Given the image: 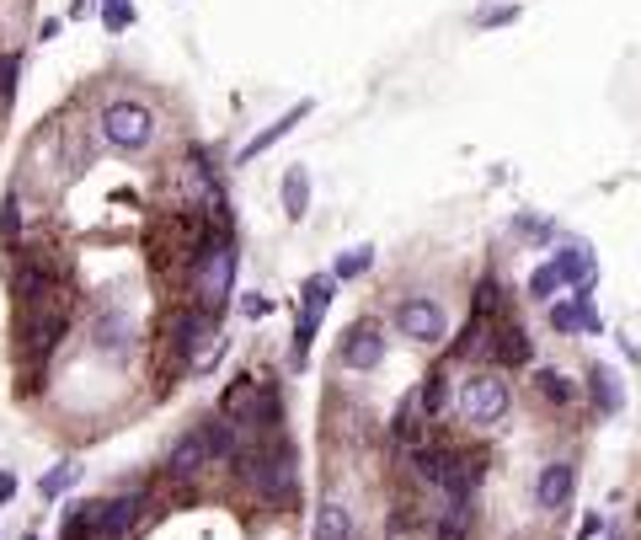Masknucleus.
Instances as JSON below:
<instances>
[{
    "label": "nucleus",
    "instance_id": "1",
    "mask_svg": "<svg viewBox=\"0 0 641 540\" xmlns=\"http://www.w3.org/2000/svg\"><path fill=\"white\" fill-rule=\"evenodd\" d=\"M102 134H107V145H113V150H129V156H134V150H145L155 140V113L145 102L123 97V102H113L102 113Z\"/></svg>",
    "mask_w": 641,
    "mask_h": 540
},
{
    "label": "nucleus",
    "instance_id": "2",
    "mask_svg": "<svg viewBox=\"0 0 641 540\" xmlns=\"http://www.w3.org/2000/svg\"><path fill=\"white\" fill-rule=\"evenodd\" d=\"M460 412H465V423H476V428L503 423V412H508V380L503 375H471V380H460Z\"/></svg>",
    "mask_w": 641,
    "mask_h": 540
},
{
    "label": "nucleus",
    "instance_id": "3",
    "mask_svg": "<svg viewBox=\"0 0 641 540\" xmlns=\"http://www.w3.org/2000/svg\"><path fill=\"white\" fill-rule=\"evenodd\" d=\"M246 476L257 482V492L268 503H289L294 487H300V471H294V450H289V444H273L268 455H252Z\"/></svg>",
    "mask_w": 641,
    "mask_h": 540
},
{
    "label": "nucleus",
    "instance_id": "4",
    "mask_svg": "<svg viewBox=\"0 0 641 540\" xmlns=\"http://www.w3.org/2000/svg\"><path fill=\"white\" fill-rule=\"evenodd\" d=\"M396 332L412 337V343H428V348H433V343H444V337H449V316H444L439 300L412 295V300L396 305Z\"/></svg>",
    "mask_w": 641,
    "mask_h": 540
},
{
    "label": "nucleus",
    "instance_id": "5",
    "mask_svg": "<svg viewBox=\"0 0 641 540\" xmlns=\"http://www.w3.org/2000/svg\"><path fill=\"white\" fill-rule=\"evenodd\" d=\"M230 284H236V246L220 241V246H209V252H203V273H198L203 305H214V311H220V300L230 295Z\"/></svg>",
    "mask_w": 641,
    "mask_h": 540
},
{
    "label": "nucleus",
    "instance_id": "6",
    "mask_svg": "<svg viewBox=\"0 0 641 540\" xmlns=\"http://www.w3.org/2000/svg\"><path fill=\"white\" fill-rule=\"evenodd\" d=\"M342 364H348V369L385 364V332L374 327V321H353V327L342 332Z\"/></svg>",
    "mask_w": 641,
    "mask_h": 540
},
{
    "label": "nucleus",
    "instance_id": "7",
    "mask_svg": "<svg viewBox=\"0 0 641 540\" xmlns=\"http://www.w3.org/2000/svg\"><path fill=\"white\" fill-rule=\"evenodd\" d=\"M59 279V268L49 257H22L17 262V273H11V289H17V300L22 305H43L49 300V284Z\"/></svg>",
    "mask_w": 641,
    "mask_h": 540
},
{
    "label": "nucleus",
    "instance_id": "8",
    "mask_svg": "<svg viewBox=\"0 0 641 540\" xmlns=\"http://www.w3.org/2000/svg\"><path fill=\"white\" fill-rule=\"evenodd\" d=\"M214 332V311H177V321H171V348L182 353V359H198V348L209 343Z\"/></svg>",
    "mask_w": 641,
    "mask_h": 540
},
{
    "label": "nucleus",
    "instance_id": "9",
    "mask_svg": "<svg viewBox=\"0 0 641 540\" xmlns=\"http://www.w3.org/2000/svg\"><path fill=\"white\" fill-rule=\"evenodd\" d=\"M572 487H577V471L567 466V460H551V466L540 471V482H535V503L540 508H567V498H572Z\"/></svg>",
    "mask_w": 641,
    "mask_h": 540
},
{
    "label": "nucleus",
    "instance_id": "10",
    "mask_svg": "<svg viewBox=\"0 0 641 540\" xmlns=\"http://www.w3.org/2000/svg\"><path fill=\"white\" fill-rule=\"evenodd\" d=\"M203 466H209V450H203V434H198V428H187V434H182L177 444H171V455H166V471H171V476H182V482H187V476H198Z\"/></svg>",
    "mask_w": 641,
    "mask_h": 540
},
{
    "label": "nucleus",
    "instance_id": "11",
    "mask_svg": "<svg viewBox=\"0 0 641 540\" xmlns=\"http://www.w3.org/2000/svg\"><path fill=\"white\" fill-rule=\"evenodd\" d=\"M305 113H310V102H300V107H289V113H284V118H278V123H268V129H262V134H257V140H252V145H246V150H241V161H257V156H262V150H273V145H278V140H284V134H289V129H294V123H300Z\"/></svg>",
    "mask_w": 641,
    "mask_h": 540
},
{
    "label": "nucleus",
    "instance_id": "12",
    "mask_svg": "<svg viewBox=\"0 0 641 540\" xmlns=\"http://www.w3.org/2000/svg\"><path fill=\"white\" fill-rule=\"evenodd\" d=\"M316 540H353V514L337 498H326L316 508Z\"/></svg>",
    "mask_w": 641,
    "mask_h": 540
},
{
    "label": "nucleus",
    "instance_id": "13",
    "mask_svg": "<svg viewBox=\"0 0 641 540\" xmlns=\"http://www.w3.org/2000/svg\"><path fill=\"white\" fill-rule=\"evenodd\" d=\"M305 209H310V172L305 166H289L284 172V214L289 220H305Z\"/></svg>",
    "mask_w": 641,
    "mask_h": 540
},
{
    "label": "nucleus",
    "instance_id": "14",
    "mask_svg": "<svg viewBox=\"0 0 641 540\" xmlns=\"http://www.w3.org/2000/svg\"><path fill=\"white\" fill-rule=\"evenodd\" d=\"M492 353H497V364H529V337H524V327H519V321L497 327V343H492Z\"/></svg>",
    "mask_w": 641,
    "mask_h": 540
},
{
    "label": "nucleus",
    "instance_id": "15",
    "mask_svg": "<svg viewBox=\"0 0 641 540\" xmlns=\"http://www.w3.org/2000/svg\"><path fill=\"white\" fill-rule=\"evenodd\" d=\"M198 434H203L209 460H230V455H236V423H230V418H214L209 428H198Z\"/></svg>",
    "mask_w": 641,
    "mask_h": 540
},
{
    "label": "nucleus",
    "instance_id": "16",
    "mask_svg": "<svg viewBox=\"0 0 641 540\" xmlns=\"http://www.w3.org/2000/svg\"><path fill=\"white\" fill-rule=\"evenodd\" d=\"M139 514V503L134 498H118V503H102V540H118V535H129V524Z\"/></svg>",
    "mask_w": 641,
    "mask_h": 540
},
{
    "label": "nucleus",
    "instance_id": "17",
    "mask_svg": "<svg viewBox=\"0 0 641 540\" xmlns=\"http://www.w3.org/2000/svg\"><path fill=\"white\" fill-rule=\"evenodd\" d=\"M551 268H556V279H561V284H583L588 273H593V262H588L583 246H567V252H556V257H551Z\"/></svg>",
    "mask_w": 641,
    "mask_h": 540
},
{
    "label": "nucleus",
    "instance_id": "18",
    "mask_svg": "<svg viewBox=\"0 0 641 540\" xmlns=\"http://www.w3.org/2000/svg\"><path fill=\"white\" fill-rule=\"evenodd\" d=\"M588 391H593V401H599L604 412H620V380H615V369L593 364L588 369Z\"/></svg>",
    "mask_w": 641,
    "mask_h": 540
},
{
    "label": "nucleus",
    "instance_id": "19",
    "mask_svg": "<svg viewBox=\"0 0 641 540\" xmlns=\"http://www.w3.org/2000/svg\"><path fill=\"white\" fill-rule=\"evenodd\" d=\"M0 246H6V252L22 246V204H17V193H6V204H0Z\"/></svg>",
    "mask_w": 641,
    "mask_h": 540
},
{
    "label": "nucleus",
    "instance_id": "20",
    "mask_svg": "<svg viewBox=\"0 0 641 540\" xmlns=\"http://www.w3.org/2000/svg\"><path fill=\"white\" fill-rule=\"evenodd\" d=\"M326 305H332V279H310L305 284V316L300 321H316V327H321Z\"/></svg>",
    "mask_w": 641,
    "mask_h": 540
},
{
    "label": "nucleus",
    "instance_id": "21",
    "mask_svg": "<svg viewBox=\"0 0 641 540\" xmlns=\"http://www.w3.org/2000/svg\"><path fill=\"white\" fill-rule=\"evenodd\" d=\"M86 535H102V503H86L81 514H70L65 540H86Z\"/></svg>",
    "mask_w": 641,
    "mask_h": 540
},
{
    "label": "nucleus",
    "instance_id": "22",
    "mask_svg": "<svg viewBox=\"0 0 641 540\" xmlns=\"http://www.w3.org/2000/svg\"><path fill=\"white\" fill-rule=\"evenodd\" d=\"M102 337H97V348L102 353H118L123 343H134V327H129V321H118V316H102V327H97Z\"/></svg>",
    "mask_w": 641,
    "mask_h": 540
},
{
    "label": "nucleus",
    "instance_id": "23",
    "mask_svg": "<svg viewBox=\"0 0 641 540\" xmlns=\"http://www.w3.org/2000/svg\"><path fill=\"white\" fill-rule=\"evenodd\" d=\"M535 385H540V396H545V401H556V407H561V401H572V380L561 375V369H540Z\"/></svg>",
    "mask_w": 641,
    "mask_h": 540
},
{
    "label": "nucleus",
    "instance_id": "24",
    "mask_svg": "<svg viewBox=\"0 0 641 540\" xmlns=\"http://www.w3.org/2000/svg\"><path fill=\"white\" fill-rule=\"evenodd\" d=\"M444 396H449L444 375H428V385H422V391H417V407H422V412H428V418H433V412L444 407Z\"/></svg>",
    "mask_w": 641,
    "mask_h": 540
},
{
    "label": "nucleus",
    "instance_id": "25",
    "mask_svg": "<svg viewBox=\"0 0 641 540\" xmlns=\"http://www.w3.org/2000/svg\"><path fill=\"white\" fill-rule=\"evenodd\" d=\"M465 519H471V508L449 503V514L439 519V540H465Z\"/></svg>",
    "mask_w": 641,
    "mask_h": 540
},
{
    "label": "nucleus",
    "instance_id": "26",
    "mask_svg": "<svg viewBox=\"0 0 641 540\" xmlns=\"http://www.w3.org/2000/svg\"><path fill=\"white\" fill-rule=\"evenodd\" d=\"M556 289H561V279H556V268H551V262H545V268H535V273H529V295H535V300H551Z\"/></svg>",
    "mask_w": 641,
    "mask_h": 540
},
{
    "label": "nucleus",
    "instance_id": "27",
    "mask_svg": "<svg viewBox=\"0 0 641 540\" xmlns=\"http://www.w3.org/2000/svg\"><path fill=\"white\" fill-rule=\"evenodd\" d=\"M369 262H374V252H369V246H358V252L337 257V279H358V273H364Z\"/></svg>",
    "mask_w": 641,
    "mask_h": 540
},
{
    "label": "nucleus",
    "instance_id": "28",
    "mask_svg": "<svg viewBox=\"0 0 641 540\" xmlns=\"http://www.w3.org/2000/svg\"><path fill=\"white\" fill-rule=\"evenodd\" d=\"M70 482H75V466H54V471L38 482V492H43V498H59V492H65Z\"/></svg>",
    "mask_w": 641,
    "mask_h": 540
},
{
    "label": "nucleus",
    "instance_id": "29",
    "mask_svg": "<svg viewBox=\"0 0 641 540\" xmlns=\"http://www.w3.org/2000/svg\"><path fill=\"white\" fill-rule=\"evenodd\" d=\"M497 300H503V295H497V284H492V279L476 289V311H471V321H476V327H481V321H487V316L497 311Z\"/></svg>",
    "mask_w": 641,
    "mask_h": 540
},
{
    "label": "nucleus",
    "instance_id": "30",
    "mask_svg": "<svg viewBox=\"0 0 641 540\" xmlns=\"http://www.w3.org/2000/svg\"><path fill=\"white\" fill-rule=\"evenodd\" d=\"M17 70H22V59H17V54L0 59V97H11V86H17Z\"/></svg>",
    "mask_w": 641,
    "mask_h": 540
},
{
    "label": "nucleus",
    "instance_id": "31",
    "mask_svg": "<svg viewBox=\"0 0 641 540\" xmlns=\"http://www.w3.org/2000/svg\"><path fill=\"white\" fill-rule=\"evenodd\" d=\"M129 17H134V11H129V6H123V0H107V11H102V22H107V27H113V33H118V27H123V22H129Z\"/></svg>",
    "mask_w": 641,
    "mask_h": 540
},
{
    "label": "nucleus",
    "instance_id": "32",
    "mask_svg": "<svg viewBox=\"0 0 641 540\" xmlns=\"http://www.w3.org/2000/svg\"><path fill=\"white\" fill-rule=\"evenodd\" d=\"M241 311L257 321V316H268V311H273V300H268V295H246V300H241Z\"/></svg>",
    "mask_w": 641,
    "mask_h": 540
},
{
    "label": "nucleus",
    "instance_id": "33",
    "mask_svg": "<svg viewBox=\"0 0 641 540\" xmlns=\"http://www.w3.org/2000/svg\"><path fill=\"white\" fill-rule=\"evenodd\" d=\"M11 498H17V476L0 471V503H11Z\"/></svg>",
    "mask_w": 641,
    "mask_h": 540
},
{
    "label": "nucleus",
    "instance_id": "34",
    "mask_svg": "<svg viewBox=\"0 0 641 540\" xmlns=\"http://www.w3.org/2000/svg\"><path fill=\"white\" fill-rule=\"evenodd\" d=\"M599 530H604V519H599V514H588V519H583V535H577V540H593Z\"/></svg>",
    "mask_w": 641,
    "mask_h": 540
},
{
    "label": "nucleus",
    "instance_id": "35",
    "mask_svg": "<svg viewBox=\"0 0 641 540\" xmlns=\"http://www.w3.org/2000/svg\"><path fill=\"white\" fill-rule=\"evenodd\" d=\"M27 540H38V535H27Z\"/></svg>",
    "mask_w": 641,
    "mask_h": 540
}]
</instances>
